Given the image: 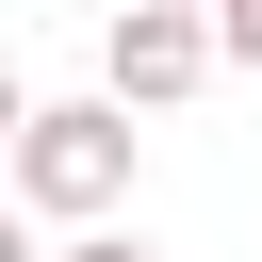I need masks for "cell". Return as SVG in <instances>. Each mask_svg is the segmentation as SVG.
I'll return each mask as SVG.
<instances>
[{
	"label": "cell",
	"mask_w": 262,
	"mask_h": 262,
	"mask_svg": "<svg viewBox=\"0 0 262 262\" xmlns=\"http://www.w3.org/2000/svg\"><path fill=\"white\" fill-rule=\"evenodd\" d=\"M16 196H33L49 229L131 213V98H115V82H98V98H33V115H16Z\"/></svg>",
	"instance_id": "6da1fadb"
},
{
	"label": "cell",
	"mask_w": 262,
	"mask_h": 262,
	"mask_svg": "<svg viewBox=\"0 0 262 262\" xmlns=\"http://www.w3.org/2000/svg\"><path fill=\"white\" fill-rule=\"evenodd\" d=\"M229 66V33L196 16V0H115V33H98V82L131 98V115H164V98H196Z\"/></svg>",
	"instance_id": "7a4b0ae2"
},
{
	"label": "cell",
	"mask_w": 262,
	"mask_h": 262,
	"mask_svg": "<svg viewBox=\"0 0 262 262\" xmlns=\"http://www.w3.org/2000/svg\"><path fill=\"white\" fill-rule=\"evenodd\" d=\"M213 33H229V66L262 82V0H213Z\"/></svg>",
	"instance_id": "3957f363"
},
{
	"label": "cell",
	"mask_w": 262,
	"mask_h": 262,
	"mask_svg": "<svg viewBox=\"0 0 262 262\" xmlns=\"http://www.w3.org/2000/svg\"><path fill=\"white\" fill-rule=\"evenodd\" d=\"M49 262H147V246H131V229H66Z\"/></svg>",
	"instance_id": "277c9868"
},
{
	"label": "cell",
	"mask_w": 262,
	"mask_h": 262,
	"mask_svg": "<svg viewBox=\"0 0 262 262\" xmlns=\"http://www.w3.org/2000/svg\"><path fill=\"white\" fill-rule=\"evenodd\" d=\"M196 16H213V0H196Z\"/></svg>",
	"instance_id": "5b68a950"
}]
</instances>
